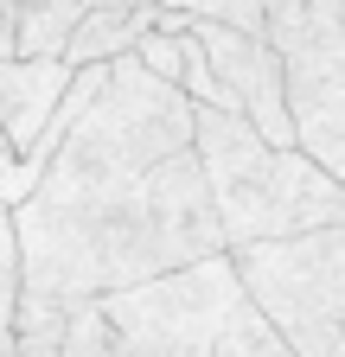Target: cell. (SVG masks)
Returning <instances> with one entry per match:
<instances>
[{
	"instance_id": "cell-9",
	"label": "cell",
	"mask_w": 345,
	"mask_h": 357,
	"mask_svg": "<svg viewBox=\"0 0 345 357\" xmlns=\"http://www.w3.org/2000/svg\"><path fill=\"white\" fill-rule=\"evenodd\" d=\"M154 13L160 7H90L77 20V32H71V64L77 70H90V64H115V58H128L135 45L154 32Z\"/></svg>"
},
{
	"instance_id": "cell-6",
	"label": "cell",
	"mask_w": 345,
	"mask_h": 357,
	"mask_svg": "<svg viewBox=\"0 0 345 357\" xmlns=\"http://www.w3.org/2000/svg\"><path fill=\"white\" fill-rule=\"evenodd\" d=\"M186 26L198 32L218 83L237 96V109L281 147H300V115H294V96H288V64L275 52L269 32H249V26H230V20H205V13H186Z\"/></svg>"
},
{
	"instance_id": "cell-1",
	"label": "cell",
	"mask_w": 345,
	"mask_h": 357,
	"mask_svg": "<svg viewBox=\"0 0 345 357\" xmlns=\"http://www.w3.org/2000/svg\"><path fill=\"white\" fill-rule=\"evenodd\" d=\"M13 217L26 300H109L230 249L198 160V102L135 52L109 64L96 102Z\"/></svg>"
},
{
	"instance_id": "cell-13",
	"label": "cell",
	"mask_w": 345,
	"mask_h": 357,
	"mask_svg": "<svg viewBox=\"0 0 345 357\" xmlns=\"http://www.w3.org/2000/svg\"><path fill=\"white\" fill-rule=\"evenodd\" d=\"M300 147H307L332 178H345V128H307V134H300Z\"/></svg>"
},
{
	"instance_id": "cell-11",
	"label": "cell",
	"mask_w": 345,
	"mask_h": 357,
	"mask_svg": "<svg viewBox=\"0 0 345 357\" xmlns=\"http://www.w3.org/2000/svg\"><path fill=\"white\" fill-rule=\"evenodd\" d=\"M26 306V243H20V217L0 211V332L20 326Z\"/></svg>"
},
{
	"instance_id": "cell-2",
	"label": "cell",
	"mask_w": 345,
	"mask_h": 357,
	"mask_svg": "<svg viewBox=\"0 0 345 357\" xmlns=\"http://www.w3.org/2000/svg\"><path fill=\"white\" fill-rule=\"evenodd\" d=\"M198 160L211 172L230 249L345 223V178H332L307 147L269 141L237 109L198 102Z\"/></svg>"
},
{
	"instance_id": "cell-4",
	"label": "cell",
	"mask_w": 345,
	"mask_h": 357,
	"mask_svg": "<svg viewBox=\"0 0 345 357\" xmlns=\"http://www.w3.org/2000/svg\"><path fill=\"white\" fill-rule=\"evenodd\" d=\"M237 300H243V281L224 249L192 268H172V275L109 294L103 312H109L122 357H218V338L230 326Z\"/></svg>"
},
{
	"instance_id": "cell-5",
	"label": "cell",
	"mask_w": 345,
	"mask_h": 357,
	"mask_svg": "<svg viewBox=\"0 0 345 357\" xmlns=\"http://www.w3.org/2000/svg\"><path fill=\"white\" fill-rule=\"evenodd\" d=\"M288 64V96L307 128H345V0H263Z\"/></svg>"
},
{
	"instance_id": "cell-16",
	"label": "cell",
	"mask_w": 345,
	"mask_h": 357,
	"mask_svg": "<svg viewBox=\"0 0 345 357\" xmlns=\"http://www.w3.org/2000/svg\"><path fill=\"white\" fill-rule=\"evenodd\" d=\"M0 7H7V13H13V20H20V0H0Z\"/></svg>"
},
{
	"instance_id": "cell-14",
	"label": "cell",
	"mask_w": 345,
	"mask_h": 357,
	"mask_svg": "<svg viewBox=\"0 0 345 357\" xmlns=\"http://www.w3.org/2000/svg\"><path fill=\"white\" fill-rule=\"evenodd\" d=\"M7 58H20V20L0 7V64H7Z\"/></svg>"
},
{
	"instance_id": "cell-17",
	"label": "cell",
	"mask_w": 345,
	"mask_h": 357,
	"mask_svg": "<svg viewBox=\"0 0 345 357\" xmlns=\"http://www.w3.org/2000/svg\"><path fill=\"white\" fill-rule=\"evenodd\" d=\"M332 357H345V344H339V351H332Z\"/></svg>"
},
{
	"instance_id": "cell-3",
	"label": "cell",
	"mask_w": 345,
	"mask_h": 357,
	"mask_svg": "<svg viewBox=\"0 0 345 357\" xmlns=\"http://www.w3.org/2000/svg\"><path fill=\"white\" fill-rule=\"evenodd\" d=\"M230 261L243 294L300 357H332L345 344V223L230 249Z\"/></svg>"
},
{
	"instance_id": "cell-8",
	"label": "cell",
	"mask_w": 345,
	"mask_h": 357,
	"mask_svg": "<svg viewBox=\"0 0 345 357\" xmlns=\"http://www.w3.org/2000/svg\"><path fill=\"white\" fill-rule=\"evenodd\" d=\"M13 332L20 357H115L103 300H26Z\"/></svg>"
},
{
	"instance_id": "cell-7",
	"label": "cell",
	"mask_w": 345,
	"mask_h": 357,
	"mask_svg": "<svg viewBox=\"0 0 345 357\" xmlns=\"http://www.w3.org/2000/svg\"><path fill=\"white\" fill-rule=\"evenodd\" d=\"M71 83H77L71 58H7L0 64V128H7V141L20 153H32L45 141V128L58 121Z\"/></svg>"
},
{
	"instance_id": "cell-12",
	"label": "cell",
	"mask_w": 345,
	"mask_h": 357,
	"mask_svg": "<svg viewBox=\"0 0 345 357\" xmlns=\"http://www.w3.org/2000/svg\"><path fill=\"white\" fill-rule=\"evenodd\" d=\"M90 7H179V13H205V20H230L249 32H269L263 0H90Z\"/></svg>"
},
{
	"instance_id": "cell-15",
	"label": "cell",
	"mask_w": 345,
	"mask_h": 357,
	"mask_svg": "<svg viewBox=\"0 0 345 357\" xmlns=\"http://www.w3.org/2000/svg\"><path fill=\"white\" fill-rule=\"evenodd\" d=\"M0 357H20V332H0Z\"/></svg>"
},
{
	"instance_id": "cell-10",
	"label": "cell",
	"mask_w": 345,
	"mask_h": 357,
	"mask_svg": "<svg viewBox=\"0 0 345 357\" xmlns=\"http://www.w3.org/2000/svg\"><path fill=\"white\" fill-rule=\"evenodd\" d=\"M218 357H300V351L275 332L269 312L243 294V300H237V312H230V326H224V338H218Z\"/></svg>"
}]
</instances>
